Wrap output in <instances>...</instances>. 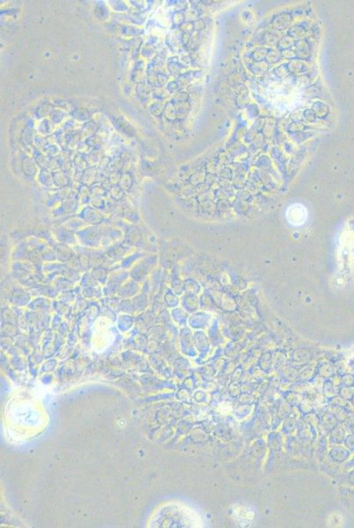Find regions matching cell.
Returning <instances> with one entry per match:
<instances>
[{
  "label": "cell",
  "mask_w": 354,
  "mask_h": 528,
  "mask_svg": "<svg viewBox=\"0 0 354 528\" xmlns=\"http://www.w3.org/2000/svg\"><path fill=\"white\" fill-rule=\"evenodd\" d=\"M288 221L292 224L294 226H300L302 224L306 218V210L304 206L299 204H295L294 206H290L288 208Z\"/></svg>",
  "instance_id": "6da1fadb"
}]
</instances>
